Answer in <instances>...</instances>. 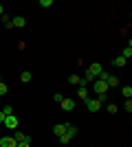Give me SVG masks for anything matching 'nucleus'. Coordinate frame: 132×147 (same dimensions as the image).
<instances>
[{"label": "nucleus", "instance_id": "f257e3e1", "mask_svg": "<svg viewBox=\"0 0 132 147\" xmlns=\"http://www.w3.org/2000/svg\"><path fill=\"white\" fill-rule=\"evenodd\" d=\"M93 90H95V92H97V94L101 97V94H108V90H110V88H108V84H106V81L95 79V81H93Z\"/></svg>", "mask_w": 132, "mask_h": 147}, {"label": "nucleus", "instance_id": "f03ea898", "mask_svg": "<svg viewBox=\"0 0 132 147\" xmlns=\"http://www.w3.org/2000/svg\"><path fill=\"white\" fill-rule=\"evenodd\" d=\"M86 108H88V112H99L101 110V101L99 99H90L88 97L86 99Z\"/></svg>", "mask_w": 132, "mask_h": 147}, {"label": "nucleus", "instance_id": "7ed1b4c3", "mask_svg": "<svg viewBox=\"0 0 132 147\" xmlns=\"http://www.w3.org/2000/svg\"><path fill=\"white\" fill-rule=\"evenodd\" d=\"M18 117H16V114H9V117H5V127L7 129H16L18 127Z\"/></svg>", "mask_w": 132, "mask_h": 147}, {"label": "nucleus", "instance_id": "20e7f679", "mask_svg": "<svg viewBox=\"0 0 132 147\" xmlns=\"http://www.w3.org/2000/svg\"><path fill=\"white\" fill-rule=\"evenodd\" d=\"M60 105H62L66 112H73V110H75V101H73V99H68V97H64L62 101H60Z\"/></svg>", "mask_w": 132, "mask_h": 147}, {"label": "nucleus", "instance_id": "39448f33", "mask_svg": "<svg viewBox=\"0 0 132 147\" xmlns=\"http://www.w3.org/2000/svg\"><path fill=\"white\" fill-rule=\"evenodd\" d=\"M26 26V20L22 18V16H18V18H11V29H24Z\"/></svg>", "mask_w": 132, "mask_h": 147}, {"label": "nucleus", "instance_id": "423d86ee", "mask_svg": "<svg viewBox=\"0 0 132 147\" xmlns=\"http://www.w3.org/2000/svg\"><path fill=\"white\" fill-rule=\"evenodd\" d=\"M18 143H16V138L13 136H2L0 138V147H16Z\"/></svg>", "mask_w": 132, "mask_h": 147}, {"label": "nucleus", "instance_id": "0eeeda50", "mask_svg": "<svg viewBox=\"0 0 132 147\" xmlns=\"http://www.w3.org/2000/svg\"><path fill=\"white\" fill-rule=\"evenodd\" d=\"M53 132H55V136H62V134H66V123H57L55 127H53Z\"/></svg>", "mask_w": 132, "mask_h": 147}, {"label": "nucleus", "instance_id": "6e6552de", "mask_svg": "<svg viewBox=\"0 0 132 147\" xmlns=\"http://www.w3.org/2000/svg\"><path fill=\"white\" fill-rule=\"evenodd\" d=\"M77 97L82 99V101H86V99L90 97V94H88V88H86V86H79V90H77Z\"/></svg>", "mask_w": 132, "mask_h": 147}, {"label": "nucleus", "instance_id": "1a4fd4ad", "mask_svg": "<svg viewBox=\"0 0 132 147\" xmlns=\"http://www.w3.org/2000/svg\"><path fill=\"white\" fill-rule=\"evenodd\" d=\"M31 79H33V75L29 73V70H22V73H20V81H22V84H29Z\"/></svg>", "mask_w": 132, "mask_h": 147}, {"label": "nucleus", "instance_id": "9d476101", "mask_svg": "<svg viewBox=\"0 0 132 147\" xmlns=\"http://www.w3.org/2000/svg\"><path fill=\"white\" fill-rule=\"evenodd\" d=\"M66 134H68L70 138H75V134H77V127L73 125V123H66Z\"/></svg>", "mask_w": 132, "mask_h": 147}, {"label": "nucleus", "instance_id": "9b49d317", "mask_svg": "<svg viewBox=\"0 0 132 147\" xmlns=\"http://www.w3.org/2000/svg\"><path fill=\"white\" fill-rule=\"evenodd\" d=\"M106 84H108V88H114V86H119V77H112V75H110V77L106 79Z\"/></svg>", "mask_w": 132, "mask_h": 147}, {"label": "nucleus", "instance_id": "f8f14e48", "mask_svg": "<svg viewBox=\"0 0 132 147\" xmlns=\"http://www.w3.org/2000/svg\"><path fill=\"white\" fill-rule=\"evenodd\" d=\"M68 84H70V86H79V84H82V77H77V75H70V77H68Z\"/></svg>", "mask_w": 132, "mask_h": 147}, {"label": "nucleus", "instance_id": "ddd939ff", "mask_svg": "<svg viewBox=\"0 0 132 147\" xmlns=\"http://www.w3.org/2000/svg\"><path fill=\"white\" fill-rule=\"evenodd\" d=\"M121 94L126 99H130L132 97V86H121Z\"/></svg>", "mask_w": 132, "mask_h": 147}, {"label": "nucleus", "instance_id": "4468645a", "mask_svg": "<svg viewBox=\"0 0 132 147\" xmlns=\"http://www.w3.org/2000/svg\"><path fill=\"white\" fill-rule=\"evenodd\" d=\"M112 64H114V66H117V68H123V66H126V59H123V57H114V59H112Z\"/></svg>", "mask_w": 132, "mask_h": 147}, {"label": "nucleus", "instance_id": "2eb2a0df", "mask_svg": "<svg viewBox=\"0 0 132 147\" xmlns=\"http://www.w3.org/2000/svg\"><path fill=\"white\" fill-rule=\"evenodd\" d=\"M121 57H123V59H130V57H132V46H126L123 53H121Z\"/></svg>", "mask_w": 132, "mask_h": 147}, {"label": "nucleus", "instance_id": "dca6fc26", "mask_svg": "<svg viewBox=\"0 0 132 147\" xmlns=\"http://www.w3.org/2000/svg\"><path fill=\"white\" fill-rule=\"evenodd\" d=\"M57 138H60V143H62V145H68V143L73 141V138H70L68 134H62V136H57Z\"/></svg>", "mask_w": 132, "mask_h": 147}, {"label": "nucleus", "instance_id": "f3484780", "mask_svg": "<svg viewBox=\"0 0 132 147\" xmlns=\"http://www.w3.org/2000/svg\"><path fill=\"white\" fill-rule=\"evenodd\" d=\"M2 112H5V117H9V114H13V108H11V105H5Z\"/></svg>", "mask_w": 132, "mask_h": 147}, {"label": "nucleus", "instance_id": "a211bd4d", "mask_svg": "<svg viewBox=\"0 0 132 147\" xmlns=\"http://www.w3.org/2000/svg\"><path fill=\"white\" fill-rule=\"evenodd\" d=\"M62 99H64V94H62V92H57V94H53V101H55V103H60Z\"/></svg>", "mask_w": 132, "mask_h": 147}, {"label": "nucleus", "instance_id": "6ab92c4d", "mask_svg": "<svg viewBox=\"0 0 132 147\" xmlns=\"http://www.w3.org/2000/svg\"><path fill=\"white\" fill-rule=\"evenodd\" d=\"M7 90H9L7 84H5V81H0V94H7Z\"/></svg>", "mask_w": 132, "mask_h": 147}, {"label": "nucleus", "instance_id": "aec40b11", "mask_svg": "<svg viewBox=\"0 0 132 147\" xmlns=\"http://www.w3.org/2000/svg\"><path fill=\"white\" fill-rule=\"evenodd\" d=\"M53 5V0H40V7H51Z\"/></svg>", "mask_w": 132, "mask_h": 147}, {"label": "nucleus", "instance_id": "412c9836", "mask_svg": "<svg viewBox=\"0 0 132 147\" xmlns=\"http://www.w3.org/2000/svg\"><path fill=\"white\" fill-rule=\"evenodd\" d=\"M108 112H110V114H114V112H117V105H114V103H108Z\"/></svg>", "mask_w": 132, "mask_h": 147}, {"label": "nucleus", "instance_id": "4be33fe9", "mask_svg": "<svg viewBox=\"0 0 132 147\" xmlns=\"http://www.w3.org/2000/svg\"><path fill=\"white\" fill-rule=\"evenodd\" d=\"M126 112H132V101L130 99H126Z\"/></svg>", "mask_w": 132, "mask_h": 147}, {"label": "nucleus", "instance_id": "5701e85b", "mask_svg": "<svg viewBox=\"0 0 132 147\" xmlns=\"http://www.w3.org/2000/svg\"><path fill=\"white\" fill-rule=\"evenodd\" d=\"M29 145H31V143H26V141H22V143H18V145H16V147H29Z\"/></svg>", "mask_w": 132, "mask_h": 147}, {"label": "nucleus", "instance_id": "b1692460", "mask_svg": "<svg viewBox=\"0 0 132 147\" xmlns=\"http://www.w3.org/2000/svg\"><path fill=\"white\" fill-rule=\"evenodd\" d=\"M0 123H5V112L0 110Z\"/></svg>", "mask_w": 132, "mask_h": 147}, {"label": "nucleus", "instance_id": "393cba45", "mask_svg": "<svg viewBox=\"0 0 132 147\" xmlns=\"http://www.w3.org/2000/svg\"><path fill=\"white\" fill-rule=\"evenodd\" d=\"M2 16H5V7L0 5V18H2Z\"/></svg>", "mask_w": 132, "mask_h": 147}, {"label": "nucleus", "instance_id": "a878e982", "mask_svg": "<svg viewBox=\"0 0 132 147\" xmlns=\"http://www.w3.org/2000/svg\"><path fill=\"white\" fill-rule=\"evenodd\" d=\"M0 81H2V75H0Z\"/></svg>", "mask_w": 132, "mask_h": 147}]
</instances>
